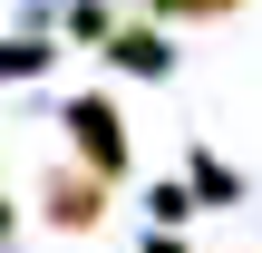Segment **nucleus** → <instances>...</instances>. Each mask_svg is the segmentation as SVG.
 I'll return each mask as SVG.
<instances>
[{
    "label": "nucleus",
    "mask_w": 262,
    "mask_h": 253,
    "mask_svg": "<svg viewBox=\"0 0 262 253\" xmlns=\"http://www.w3.org/2000/svg\"><path fill=\"white\" fill-rule=\"evenodd\" d=\"M68 137L88 146V176H97V185L126 166V137H117V107H107V98H78V107H68Z\"/></svg>",
    "instance_id": "1"
},
{
    "label": "nucleus",
    "mask_w": 262,
    "mask_h": 253,
    "mask_svg": "<svg viewBox=\"0 0 262 253\" xmlns=\"http://www.w3.org/2000/svg\"><path fill=\"white\" fill-rule=\"evenodd\" d=\"M97 215H107V185H97V176H49V224L88 234Z\"/></svg>",
    "instance_id": "2"
},
{
    "label": "nucleus",
    "mask_w": 262,
    "mask_h": 253,
    "mask_svg": "<svg viewBox=\"0 0 262 253\" xmlns=\"http://www.w3.org/2000/svg\"><path fill=\"white\" fill-rule=\"evenodd\" d=\"M117 68H165V39H156V29H126V39H117Z\"/></svg>",
    "instance_id": "3"
},
{
    "label": "nucleus",
    "mask_w": 262,
    "mask_h": 253,
    "mask_svg": "<svg viewBox=\"0 0 262 253\" xmlns=\"http://www.w3.org/2000/svg\"><path fill=\"white\" fill-rule=\"evenodd\" d=\"M39 59H49V49H39V39H10V49H0V78H29V68H39Z\"/></svg>",
    "instance_id": "4"
},
{
    "label": "nucleus",
    "mask_w": 262,
    "mask_h": 253,
    "mask_svg": "<svg viewBox=\"0 0 262 253\" xmlns=\"http://www.w3.org/2000/svg\"><path fill=\"white\" fill-rule=\"evenodd\" d=\"M156 10H185V20H214V10H233V0H156Z\"/></svg>",
    "instance_id": "5"
}]
</instances>
